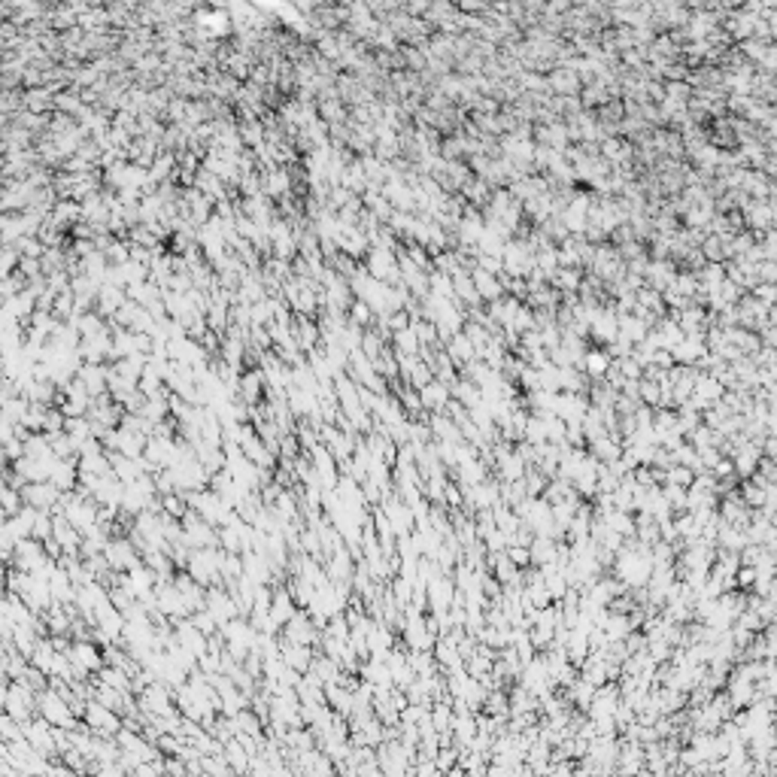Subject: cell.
<instances>
[{"instance_id":"4","label":"cell","mask_w":777,"mask_h":777,"mask_svg":"<svg viewBox=\"0 0 777 777\" xmlns=\"http://www.w3.org/2000/svg\"><path fill=\"white\" fill-rule=\"evenodd\" d=\"M474 288H477L480 298H486V301H495L498 292H501V286L495 283L492 274H486V270H474Z\"/></svg>"},{"instance_id":"2","label":"cell","mask_w":777,"mask_h":777,"mask_svg":"<svg viewBox=\"0 0 777 777\" xmlns=\"http://www.w3.org/2000/svg\"><path fill=\"white\" fill-rule=\"evenodd\" d=\"M419 404L426 407V410H444V407L450 404V389H446L440 380H431L419 389Z\"/></svg>"},{"instance_id":"3","label":"cell","mask_w":777,"mask_h":777,"mask_svg":"<svg viewBox=\"0 0 777 777\" xmlns=\"http://www.w3.org/2000/svg\"><path fill=\"white\" fill-rule=\"evenodd\" d=\"M607 367H611V356H607V352H583V358H580V371H586V374H592V376H602V374H607Z\"/></svg>"},{"instance_id":"1","label":"cell","mask_w":777,"mask_h":777,"mask_svg":"<svg viewBox=\"0 0 777 777\" xmlns=\"http://www.w3.org/2000/svg\"><path fill=\"white\" fill-rule=\"evenodd\" d=\"M371 274L376 279H392V283H395V279L401 277V270H398V259L389 250H383V246H380V250L371 255Z\"/></svg>"},{"instance_id":"5","label":"cell","mask_w":777,"mask_h":777,"mask_svg":"<svg viewBox=\"0 0 777 777\" xmlns=\"http://www.w3.org/2000/svg\"><path fill=\"white\" fill-rule=\"evenodd\" d=\"M501 471H504V477L516 480L519 474H523V459H519V455H501Z\"/></svg>"}]
</instances>
